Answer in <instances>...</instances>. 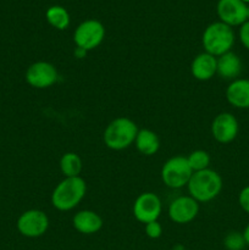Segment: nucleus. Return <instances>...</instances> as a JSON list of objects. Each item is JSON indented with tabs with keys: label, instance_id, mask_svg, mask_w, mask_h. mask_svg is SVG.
Returning a JSON list of instances; mask_svg holds the SVG:
<instances>
[{
	"label": "nucleus",
	"instance_id": "f257e3e1",
	"mask_svg": "<svg viewBox=\"0 0 249 250\" xmlns=\"http://www.w3.org/2000/svg\"><path fill=\"white\" fill-rule=\"evenodd\" d=\"M87 185L82 177H65L51 194V204L60 211H68L77 207L84 198Z\"/></svg>",
	"mask_w": 249,
	"mask_h": 250
},
{
	"label": "nucleus",
	"instance_id": "f03ea898",
	"mask_svg": "<svg viewBox=\"0 0 249 250\" xmlns=\"http://www.w3.org/2000/svg\"><path fill=\"white\" fill-rule=\"evenodd\" d=\"M188 192L198 203H208L221 193L222 178L216 171L207 170L193 172L188 182Z\"/></svg>",
	"mask_w": 249,
	"mask_h": 250
},
{
	"label": "nucleus",
	"instance_id": "7ed1b4c3",
	"mask_svg": "<svg viewBox=\"0 0 249 250\" xmlns=\"http://www.w3.org/2000/svg\"><path fill=\"white\" fill-rule=\"evenodd\" d=\"M138 127L128 117L112 120L104 131V143L111 150H124L136 141Z\"/></svg>",
	"mask_w": 249,
	"mask_h": 250
},
{
	"label": "nucleus",
	"instance_id": "20e7f679",
	"mask_svg": "<svg viewBox=\"0 0 249 250\" xmlns=\"http://www.w3.org/2000/svg\"><path fill=\"white\" fill-rule=\"evenodd\" d=\"M202 42L205 53L219 58L231 51L234 43V33L232 27L222 22H214L205 28Z\"/></svg>",
	"mask_w": 249,
	"mask_h": 250
},
{
	"label": "nucleus",
	"instance_id": "39448f33",
	"mask_svg": "<svg viewBox=\"0 0 249 250\" xmlns=\"http://www.w3.org/2000/svg\"><path fill=\"white\" fill-rule=\"evenodd\" d=\"M192 175L193 171L188 164L187 158L182 155L168 159L161 168V180L165 186L172 189H178L183 186H187Z\"/></svg>",
	"mask_w": 249,
	"mask_h": 250
},
{
	"label": "nucleus",
	"instance_id": "423d86ee",
	"mask_svg": "<svg viewBox=\"0 0 249 250\" xmlns=\"http://www.w3.org/2000/svg\"><path fill=\"white\" fill-rule=\"evenodd\" d=\"M105 37V28L102 22L97 20H85L76 28L73 34L77 48L89 51L102 44Z\"/></svg>",
	"mask_w": 249,
	"mask_h": 250
},
{
	"label": "nucleus",
	"instance_id": "0eeeda50",
	"mask_svg": "<svg viewBox=\"0 0 249 250\" xmlns=\"http://www.w3.org/2000/svg\"><path fill=\"white\" fill-rule=\"evenodd\" d=\"M16 226L22 236L27 238H38L48 231L49 219L42 210L31 209L21 214Z\"/></svg>",
	"mask_w": 249,
	"mask_h": 250
},
{
	"label": "nucleus",
	"instance_id": "6e6552de",
	"mask_svg": "<svg viewBox=\"0 0 249 250\" xmlns=\"http://www.w3.org/2000/svg\"><path fill=\"white\" fill-rule=\"evenodd\" d=\"M160 198L151 192L142 193L137 197L133 204V215L137 221L142 224H149V222L158 221L161 214Z\"/></svg>",
	"mask_w": 249,
	"mask_h": 250
},
{
	"label": "nucleus",
	"instance_id": "1a4fd4ad",
	"mask_svg": "<svg viewBox=\"0 0 249 250\" xmlns=\"http://www.w3.org/2000/svg\"><path fill=\"white\" fill-rule=\"evenodd\" d=\"M58 80V70L55 66L46 61H37L26 71V81L31 87L45 89L51 87Z\"/></svg>",
	"mask_w": 249,
	"mask_h": 250
},
{
	"label": "nucleus",
	"instance_id": "9d476101",
	"mask_svg": "<svg viewBox=\"0 0 249 250\" xmlns=\"http://www.w3.org/2000/svg\"><path fill=\"white\" fill-rule=\"evenodd\" d=\"M217 16L227 26H242L248 21V6L241 0H219Z\"/></svg>",
	"mask_w": 249,
	"mask_h": 250
},
{
	"label": "nucleus",
	"instance_id": "9b49d317",
	"mask_svg": "<svg viewBox=\"0 0 249 250\" xmlns=\"http://www.w3.org/2000/svg\"><path fill=\"white\" fill-rule=\"evenodd\" d=\"M238 131V121L229 112H221L212 120L211 133L215 141L219 142V143H231L232 141L236 139Z\"/></svg>",
	"mask_w": 249,
	"mask_h": 250
},
{
	"label": "nucleus",
	"instance_id": "f8f14e48",
	"mask_svg": "<svg viewBox=\"0 0 249 250\" xmlns=\"http://www.w3.org/2000/svg\"><path fill=\"white\" fill-rule=\"evenodd\" d=\"M199 204L190 195L176 198L168 207V216L173 222L180 225L189 224L197 217Z\"/></svg>",
	"mask_w": 249,
	"mask_h": 250
},
{
	"label": "nucleus",
	"instance_id": "ddd939ff",
	"mask_svg": "<svg viewBox=\"0 0 249 250\" xmlns=\"http://www.w3.org/2000/svg\"><path fill=\"white\" fill-rule=\"evenodd\" d=\"M226 99L236 109H249V80L237 78L226 89Z\"/></svg>",
	"mask_w": 249,
	"mask_h": 250
},
{
	"label": "nucleus",
	"instance_id": "4468645a",
	"mask_svg": "<svg viewBox=\"0 0 249 250\" xmlns=\"http://www.w3.org/2000/svg\"><path fill=\"white\" fill-rule=\"evenodd\" d=\"M72 224L80 233L94 234L102 229L103 219L92 210H82L73 216Z\"/></svg>",
	"mask_w": 249,
	"mask_h": 250
},
{
	"label": "nucleus",
	"instance_id": "2eb2a0df",
	"mask_svg": "<svg viewBox=\"0 0 249 250\" xmlns=\"http://www.w3.org/2000/svg\"><path fill=\"white\" fill-rule=\"evenodd\" d=\"M190 72L198 81L211 80L216 73V58L208 53L199 54L192 61Z\"/></svg>",
	"mask_w": 249,
	"mask_h": 250
},
{
	"label": "nucleus",
	"instance_id": "dca6fc26",
	"mask_svg": "<svg viewBox=\"0 0 249 250\" xmlns=\"http://www.w3.org/2000/svg\"><path fill=\"white\" fill-rule=\"evenodd\" d=\"M242 71V61L237 54L228 51L216 59V73L224 80H237Z\"/></svg>",
	"mask_w": 249,
	"mask_h": 250
},
{
	"label": "nucleus",
	"instance_id": "f3484780",
	"mask_svg": "<svg viewBox=\"0 0 249 250\" xmlns=\"http://www.w3.org/2000/svg\"><path fill=\"white\" fill-rule=\"evenodd\" d=\"M134 144H136L137 150L142 155L151 156L158 153L160 148V139L156 136L155 132L150 129H139Z\"/></svg>",
	"mask_w": 249,
	"mask_h": 250
},
{
	"label": "nucleus",
	"instance_id": "a211bd4d",
	"mask_svg": "<svg viewBox=\"0 0 249 250\" xmlns=\"http://www.w3.org/2000/svg\"><path fill=\"white\" fill-rule=\"evenodd\" d=\"M46 21L49 22L51 27L59 29V31H63L70 24V15H68L67 10L59 5H54L46 10Z\"/></svg>",
	"mask_w": 249,
	"mask_h": 250
},
{
	"label": "nucleus",
	"instance_id": "6ab92c4d",
	"mask_svg": "<svg viewBox=\"0 0 249 250\" xmlns=\"http://www.w3.org/2000/svg\"><path fill=\"white\" fill-rule=\"evenodd\" d=\"M60 170L65 177H77L82 171V160L76 153H65L60 159Z\"/></svg>",
	"mask_w": 249,
	"mask_h": 250
},
{
	"label": "nucleus",
	"instance_id": "aec40b11",
	"mask_svg": "<svg viewBox=\"0 0 249 250\" xmlns=\"http://www.w3.org/2000/svg\"><path fill=\"white\" fill-rule=\"evenodd\" d=\"M187 161L193 172H198L209 168L210 155L205 150H194L187 156Z\"/></svg>",
	"mask_w": 249,
	"mask_h": 250
},
{
	"label": "nucleus",
	"instance_id": "412c9836",
	"mask_svg": "<svg viewBox=\"0 0 249 250\" xmlns=\"http://www.w3.org/2000/svg\"><path fill=\"white\" fill-rule=\"evenodd\" d=\"M224 246L227 250H243L247 243L244 239L243 233L237 231H232L226 234L224 238Z\"/></svg>",
	"mask_w": 249,
	"mask_h": 250
},
{
	"label": "nucleus",
	"instance_id": "4be33fe9",
	"mask_svg": "<svg viewBox=\"0 0 249 250\" xmlns=\"http://www.w3.org/2000/svg\"><path fill=\"white\" fill-rule=\"evenodd\" d=\"M145 234L151 239H158L163 234V227L158 221L149 222L145 225Z\"/></svg>",
	"mask_w": 249,
	"mask_h": 250
},
{
	"label": "nucleus",
	"instance_id": "5701e85b",
	"mask_svg": "<svg viewBox=\"0 0 249 250\" xmlns=\"http://www.w3.org/2000/svg\"><path fill=\"white\" fill-rule=\"evenodd\" d=\"M238 203L239 207L242 208V210L246 211L247 214H249V186H246V187L239 192Z\"/></svg>",
	"mask_w": 249,
	"mask_h": 250
},
{
	"label": "nucleus",
	"instance_id": "b1692460",
	"mask_svg": "<svg viewBox=\"0 0 249 250\" xmlns=\"http://www.w3.org/2000/svg\"><path fill=\"white\" fill-rule=\"evenodd\" d=\"M239 39L244 48L249 50V21L244 22L239 28Z\"/></svg>",
	"mask_w": 249,
	"mask_h": 250
},
{
	"label": "nucleus",
	"instance_id": "393cba45",
	"mask_svg": "<svg viewBox=\"0 0 249 250\" xmlns=\"http://www.w3.org/2000/svg\"><path fill=\"white\" fill-rule=\"evenodd\" d=\"M85 54H87V51L83 50V49H81V48H77V49H76V50H75V55L77 56V58H80V59L84 58Z\"/></svg>",
	"mask_w": 249,
	"mask_h": 250
},
{
	"label": "nucleus",
	"instance_id": "a878e982",
	"mask_svg": "<svg viewBox=\"0 0 249 250\" xmlns=\"http://www.w3.org/2000/svg\"><path fill=\"white\" fill-rule=\"evenodd\" d=\"M243 237H244V239H246L247 246H249V224L247 225L246 229H244V231H243Z\"/></svg>",
	"mask_w": 249,
	"mask_h": 250
},
{
	"label": "nucleus",
	"instance_id": "bb28decb",
	"mask_svg": "<svg viewBox=\"0 0 249 250\" xmlns=\"http://www.w3.org/2000/svg\"><path fill=\"white\" fill-rule=\"evenodd\" d=\"M241 1H243L244 4H248V2H249V0H241Z\"/></svg>",
	"mask_w": 249,
	"mask_h": 250
},
{
	"label": "nucleus",
	"instance_id": "cd10ccee",
	"mask_svg": "<svg viewBox=\"0 0 249 250\" xmlns=\"http://www.w3.org/2000/svg\"><path fill=\"white\" fill-rule=\"evenodd\" d=\"M248 21H249V6H248Z\"/></svg>",
	"mask_w": 249,
	"mask_h": 250
}]
</instances>
